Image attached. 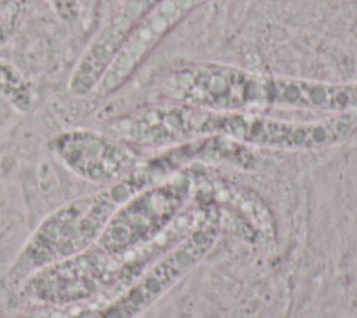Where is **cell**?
Listing matches in <instances>:
<instances>
[{
	"label": "cell",
	"instance_id": "52a82bcc",
	"mask_svg": "<svg viewBox=\"0 0 357 318\" xmlns=\"http://www.w3.org/2000/svg\"><path fill=\"white\" fill-rule=\"evenodd\" d=\"M50 149L75 176L105 187L123 180L139 162L128 144L89 128L60 132L50 141Z\"/></svg>",
	"mask_w": 357,
	"mask_h": 318
},
{
	"label": "cell",
	"instance_id": "8992f818",
	"mask_svg": "<svg viewBox=\"0 0 357 318\" xmlns=\"http://www.w3.org/2000/svg\"><path fill=\"white\" fill-rule=\"evenodd\" d=\"M114 258L96 245L77 255L52 262L25 278L21 296L38 307H66L89 300L107 285Z\"/></svg>",
	"mask_w": 357,
	"mask_h": 318
},
{
	"label": "cell",
	"instance_id": "30bf717a",
	"mask_svg": "<svg viewBox=\"0 0 357 318\" xmlns=\"http://www.w3.org/2000/svg\"><path fill=\"white\" fill-rule=\"evenodd\" d=\"M25 11V0H0V47L15 35Z\"/></svg>",
	"mask_w": 357,
	"mask_h": 318
},
{
	"label": "cell",
	"instance_id": "8fae6325",
	"mask_svg": "<svg viewBox=\"0 0 357 318\" xmlns=\"http://www.w3.org/2000/svg\"><path fill=\"white\" fill-rule=\"evenodd\" d=\"M59 315V308L57 307H38L35 305L33 310L25 311V312H18L14 315H7V317H0V318H57Z\"/></svg>",
	"mask_w": 357,
	"mask_h": 318
},
{
	"label": "cell",
	"instance_id": "5b68a950",
	"mask_svg": "<svg viewBox=\"0 0 357 318\" xmlns=\"http://www.w3.org/2000/svg\"><path fill=\"white\" fill-rule=\"evenodd\" d=\"M219 233V212L215 211L212 218L205 219L121 294L100 307L82 310L68 318H137L212 250Z\"/></svg>",
	"mask_w": 357,
	"mask_h": 318
},
{
	"label": "cell",
	"instance_id": "9c48e42d",
	"mask_svg": "<svg viewBox=\"0 0 357 318\" xmlns=\"http://www.w3.org/2000/svg\"><path fill=\"white\" fill-rule=\"evenodd\" d=\"M163 0H123L100 25L78 57L73 75L84 85H96L132 29Z\"/></svg>",
	"mask_w": 357,
	"mask_h": 318
},
{
	"label": "cell",
	"instance_id": "277c9868",
	"mask_svg": "<svg viewBox=\"0 0 357 318\" xmlns=\"http://www.w3.org/2000/svg\"><path fill=\"white\" fill-rule=\"evenodd\" d=\"M195 188L191 172L149 186L117 206L96 247L117 259L156 238L184 209Z\"/></svg>",
	"mask_w": 357,
	"mask_h": 318
},
{
	"label": "cell",
	"instance_id": "3957f363",
	"mask_svg": "<svg viewBox=\"0 0 357 318\" xmlns=\"http://www.w3.org/2000/svg\"><path fill=\"white\" fill-rule=\"evenodd\" d=\"M146 187V179L134 167L123 180L70 199L52 211L4 275V286L17 289L35 271L93 247L117 206Z\"/></svg>",
	"mask_w": 357,
	"mask_h": 318
},
{
	"label": "cell",
	"instance_id": "7a4b0ae2",
	"mask_svg": "<svg viewBox=\"0 0 357 318\" xmlns=\"http://www.w3.org/2000/svg\"><path fill=\"white\" fill-rule=\"evenodd\" d=\"M356 130L357 112L296 121L252 112H220L172 102L151 106L145 117V132L156 148L223 137L245 146L317 151L346 141Z\"/></svg>",
	"mask_w": 357,
	"mask_h": 318
},
{
	"label": "cell",
	"instance_id": "6da1fadb",
	"mask_svg": "<svg viewBox=\"0 0 357 318\" xmlns=\"http://www.w3.org/2000/svg\"><path fill=\"white\" fill-rule=\"evenodd\" d=\"M160 92L173 102L220 112H251L290 107L329 112H357V80L315 81L268 75L222 63L191 64L170 71Z\"/></svg>",
	"mask_w": 357,
	"mask_h": 318
},
{
	"label": "cell",
	"instance_id": "ba28073f",
	"mask_svg": "<svg viewBox=\"0 0 357 318\" xmlns=\"http://www.w3.org/2000/svg\"><path fill=\"white\" fill-rule=\"evenodd\" d=\"M211 0H163L127 36L110 61L95 93L106 96L124 85L159 42L191 11Z\"/></svg>",
	"mask_w": 357,
	"mask_h": 318
}]
</instances>
